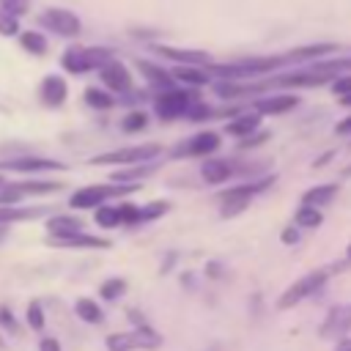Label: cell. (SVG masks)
I'll list each match as a JSON object with an SVG mask.
<instances>
[{
  "mask_svg": "<svg viewBox=\"0 0 351 351\" xmlns=\"http://www.w3.org/2000/svg\"><path fill=\"white\" fill-rule=\"evenodd\" d=\"M288 63H293L291 55H271V58H247V60H236V63L211 66V71L225 77V80H239V77H258V74L274 71V69L288 66Z\"/></svg>",
  "mask_w": 351,
  "mask_h": 351,
  "instance_id": "6da1fadb",
  "label": "cell"
},
{
  "mask_svg": "<svg viewBox=\"0 0 351 351\" xmlns=\"http://www.w3.org/2000/svg\"><path fill=\"white\" fill-rule=\"evenodd\" d=\"M132 192H137V184H132V181L90 184V186L77 189V192L69 197V206H71V208H96V206H101L107 197H123V195H132Z\"/></svg>",
  "mask_w": 351,
  "mask_h": 351,
  "instance_id": "7a4b0ae2",
  "label": "cell"
},
{
  "mask_svg": "<svg viewBox=\"0 0 351 351\" xmlns=\"http://www.w3.org/2000/svg\"><path fill=\"white\" fill-rule=\"evenodd\" d=\"M110 58H112V49L107 47H69L60 55V66L69 74H85V71H96Z\"/></svg>",
  "mask_w": 351,
  "mask_h": 351,
  "instance_id": "3957f363",
  "label": "cell"
},
{
  "mask_svg": "<svg viewBox=\"0 0 351 351\" xmlns=\"http://www.w3.org/2000/svg\"><path fill=\"white\" fill-rule=\"evenodd\" d=\"M162 154L159 143H143V145H129V148H115L99 156H90V165H143L151 162Z\"/></svg>",
  "mask_w": 351,
  "mask_h": 351,
  "instance_id": "277c9868",
  "label": "cell"
},
{
  "mask_svg": "<svg viewBox=\"0 0 351 351\" xmlns=\"http://www.w3.org/2000/svg\"><path fill=\"white\" fill-rule=\"evenodd\" d=\"M162 346V337L159 332H154L151 326H137V329H129V332H115L107 337V351H154Z\"/></svg>",
  "mask_w": 351,
  "mask_h": 351,
  "instance_id": "5b68a950",
  "label": "cell"
},
{
  "mask_svg": "<svg viewBox=\"0 0 351 351\" xmlns=\"http://www.w3.org/2000/svg\"><path fill=\"white\" fill-rule=\"evenodd\" d=\"M38 25L55 36H63V38H77L82 33V22L74 11L69 8H60V5H52V8H44L38 14Z\"/></svg>",
  "mask_w": 351,
  "mask_h": 351,
  "instance_id": "8992f818",
  "label": "cell"
},
{
  "mask_svg": "<svg viewBox=\"0 0 351 351\" xmlns=\"http://www.w3.org/2000/svg\"><path fill=\"white\" fill-rule=\"evenodd\" d=\"M329 277H332V274H329V269H315V271H310V274L299 277V280H296L293 285H288V291L277 299V307H280V310H288V307L299 304L302 299H307V296H313L318 288H324Z\"/></svg>",
  "mask_w": 351,
  "mask_h": 351,
  "instance_id": "52a82bcc",
  "label": "cell"
},
{
  "mask_svg": "<svg viewBox=\"0 0 351 351\" xmlns=\"http://www.w3.org/2000/svg\"><path fill=\"white\" fill-rule=\"evenodd\" d=\"M192 101H195V96H192L189 90H178V88L173 85V88H165V90L154 99V110H156V115H159L162 121H173V118L186 115V110L192 107Z\"/></svg>",
  "mask_w": 351,
  "mask_h": 351,
  "instance_id": "ba28073f",
  "label": "cell"
},
{
  "mask_svg": "<svg viewBox=\"0 0 351 351\" xmlns=\"http://www.w3.org/2000/svg\"><path fill=\"white\" fill-rule=\"evenodd\" d=\"M58 189H60L58 181H14V184H3L0 186V206L19 203L22 197L49 195V192H58Z\"/></svg>",
  "mask_w": 351,
  "mask_h": 351,
  "instance_id": "9c48e42d",
  "label": "cell"
},
{
  "mask_svg": "<svg viewBox=\"0 0 351 351\" xmlns=\"http://www.w3.org/2000/svg\"><path fill=\"white\" fill-rule=\"evenodd\" d=\"M0 170H11V173H52V170H66L63 162L58 159H47V156H14V159H0Z\"/></svg>",
  "mask_w": 351,
  "mask_h": 351,
  "instance_id": "30bf717a",
  "label": "cell"
},
{
  "mask_svg": "<svg viewBox=\"0 0 351 351\" xmlns=\"http://www.w3.org/2000/svg\"><path fill=\"white\" fill-rule=\"evenodd\" d=\"M96 71H99V77H101L107 90H112V93H129L132 90V74H129V69L118 58H110Z\"/></svg>",
  "mask_w": 351,
  "mask_h": 351,
  "instance_id": "8fae6325",
  "label": "cell"
},
{
  "mask_svg": "<svg viewBox=\"0 0 351 351\" xmlns=\"http://www.w3.org/2000/svg\"><path fill=\"white\" fill-rule=\"evenodd\" d=\"M219 148V134L217 132H197L195 137L184 140L178 148H173V156H206Z\"/></svg>",
  "mask_w": 351,
  "mask_h": 351,
  "instance_id": "7c38bea8",
  "label": "cell"
},
{
  "mask_svg": "<svg viewBox=\"0 0 351 351\" xmlns=\"http://www.w3.org/2000/svg\"><path fill=\"white\" fill-rule=\"evenodd\" d=\"M348 329H351V302L335 304L321 321V337H343L348 335Z\"/></svg>",
  "mask_w": 351,
  "mask_h": 351,
  "instance_id": "4fadbf2b",
  "label": "cell"
},
{
  "mask_svg": "<svg viewBox=\"0 0 351 351\" xmlns=\"http://www.w3.org/2000/svg\"><path fill=\"white\" fill-rule=\"evenodd\" d=\"M49 244H52V247H66V250H110V247H112V241H107V239H101V236L82 233V230L69 233V236H55Z\"/></svg>",
  "mask_w": 351,
  "mask_h": 351,
  "instance_id": "5bb4252c",
  "label": "cell"
},
{
  "mask_svg": "<svg viewBox=\"0 0 351 351\" xmlns=\"http://www.w3.org/2000/svg\"><path fill=\"white\" fill-rule=\"evenodd\" d=\"M66 96H69V85H66L63 77L47 74V77L41 80V85H38V99H41L44 107H60V104L66 101Z\"/></svg>",
  "mask_w": 351,
  "mask_h": 351,
  "instance_id": "9a60e30c",
  "label": "cell"
},
{
  "mask_svg": "<svg viewBox=\"0 0 351 351\" xmlns=\"http://www.w3.org/2000/svg\"><path fill=\"white\" fill-rule=\"evenodd\" d=\"M47 214H52V206H16V203L0 206V222L3 225L27 222V219H38V217H47Z\"/></svg>",
  "mask_w": 351,
  "mask_h": 351,
  "instance_id": "2e32d148",
  "label": "cell"
},
{
  "mask_svg": "<svg viewBox=\"0 0 351 351\" xmlns=\"http://www.w3.org/2000/svg\"><path fill=\"white\" fill-rule=\"evenodd\" d=\"M151 49L156 55L176 60V63H189V66H208L211 63L208 52H200V49H181V47H165V44H154Z\"/></svg>",
  "mask_w": 351,
  "mask_h": 351,
  "instance_id": "e0dca14e",
  "label": "cell"
},
{
  "mask_svg": "<svg viewBox=\"0 0 351 351\" xmlns=\"http://www.w3.org/2000/svg\"><path fill=\"white\" fill-rule=\"evenodd\" d=\"M299 104V96L293 93H280V96H266V99H258L255 101V112L261 115H280V112H288Z\"/></svg>",
  "mask_w": 351,
  "mask_h": 351,
  "instance_id": "ac0fdd59",
  "label": "cell"
},
{
  "mask_svg": "<svg viewBox=\"0 0 351 351\" xmlns=\"http://www.w3.org/2000/svg\"><path fill=\"white\" fill-rule=\"evenodd\" d=\"M233 173H236V167H233L228 159H208V162H203V167H200V176H203V181H208V184H222V181H228Z\"/></svg>",
  "mask_w": 351,
  "mask_h": 351,
  "instance_id": "d6986e66",
  "label": "cell"
},
{
  "mask_svg": "<svg viewBox=\"0 0 351 351\" xmlns=\"http://www.w3.org/2000/svg\"><path fill=\"white\" fill-rule=\"evenodd\" d=\"M137 69H140V74L151 82V85H156V88H173L176 85V77L170 74V71H165V69H159V66H154L151 60H137Z\"/></svg>",
  "mask_w": 351,
  "mask_h": 351,
  "instance_id": "ffe728a7",
  "label": "cell"
},
{
  "mask_svg": "<svg viewBox=\"0 0 351 351\" xmlns=\"http://www.w3.org/2000/svg\"><path fill=\"white\" fill-rule=\"evenodd\" d=\"M19 36V47L25 49V52H30V55H47V49H49V41H47V36L44 33H38V30H19L16 33Z\"/></svg>",
  "mask_w": 351,
  "mask_h": 351,
  "instance_id": "44dd1931",
  "label": "cell"
},
{
  "mask_svg": "<svg viewBox=\"0 0 351 351\" xmlns=\"http://www.w3.org/2000/svg\"><path fill=\"white\" fill-rule=\"evenodd\" d=\"M47 230L55 236H69V233H77L82 230V219L77 217H66V214H52V219H47Z\"/></svg>",
  "mask_w": 351,
  "mask_h": 351,
  "instance_id": "7402d4cb",
  "label": "cell"
},
{
  "mask_svg": "<svg viewBox=\"0 0 351 351\" xmlns=\"http://www.w3.org/2000/svg\"><path fill=\"white\" fill-rule=\"evenodd\" d=\"M335 195H337V184H318V186H313V189H307V192L302 195V203L318 208V206H326Z\"/></svg>",
  "mask_w": 351,
  "mask_h": 351,
  "instance_id": "603a6c76",
  "label": "cell"
},
{
  "mask_svg": "<svg viewBox=\"0 0 351 351\" xmlns=\"http://www.w3.org/2000/svg\"><path fill=\"white\" fill-rule=\"evenodd\" d=\"M258 123H261V112H247V115H239L236 121H230L228 132L233 137H247V134L258 132Z\"/></svg>",
  "mask_w": 351,
  "mask_h": 351,
  "instance_id": "cb8c5ba5",
  "label": "cell"
},
{
  "mask_svg": "<svg viewBox=\"0 0 351 351\" xmlns=\"http://www.w3.org/2000/svg\"><path fill=\"white\" fill-rule=\"evenodd\" d=\"M74 313H77L85 324H101V318H104L101 307H99L93 299H88V296H82V299L74 302Z\"/></svg>",
  "mask_w": 351,
  "mask_h": 351,
  "instance_id": "d4e9b609",
  "label": "cell"
},
{
  "mask_svg": "<svg viewBox=\"0 0 351 351\" xmlns=\"http://www.w3.org/2000/svg\"><path fill=\"white\" fill-rule=\"evenodd\" d=\"M170 74H173L176 80H181V82H189V85H206V82H208V74H206L203 69H197V66H189V63L176 66Z\"/></svg>",
  "mask_w": 351,
  "mask_h": 351,
  "instance_id": "484cf974",
  "label": "cell"
},
{
  "mask_svg": "<svg viewBox=\"0 0 351 351\" xmlns=\"http://www.w3.org/2000/svg\"><path fill=\"white\" fill-rule=\"evenodd\" d=\"M85 104L93 107V110H110L115 104L112 93L110 90H101V88H85Z\"/></svg>",
  "mask_w": 351,
  "mask_h": 351,
  "instance_id": "4316f807",
  "label": "cell"
},
{
  "mask_svg": "<svg viewBox=\"0 0 351 351\" xmlns=\"http://www.w3.org/2000/svg\"><path fill=\"white\" fill-rule=\"evenodd\" d=\"M321 211L315 208V206H307V203H302V208L293 214V225L296 228H318L321 225Z\"/></svg>",
  "mask_w": 351,
  "mask_h": 351,
  "instance_id": "83f0119b",
  "label": "cell"
},
{
  "mask_svg": "<svg viewBox=\"0 0 351 351\" xmlns=\"http://www.w3.org/2000/svg\"><path fill=\"white\" fill-rule=\"evenodd\" d=\"M99 293H101V299L115 302V299H121V296L126 293V280H121V277H110V280H104V282L99 285Z\"/></svg>",
  "mask_w": 351,
  "mask_h": 351,
  "instance_id": "f1b7e54d",
  "label": "cell"
},
{
  "mask_svg": "<svg viewBox=\"0 0 351 351\" xmlns=\"http://www.w3.org/2000/svg\"><path fill=\"white\" fill-rule=\"evenodd\" d=\"M96 225L99 228H115V225H121V219H118V208L115 206H96Z\"/></svg>",
  "mask_w": 351,
  "mask_h": 351,
  "instance_id": "f546056e",
  "label": "cell"
},
{
  "mask_svg": "<svg viewBox=\"0 0 351 351\" xmlns=\"http://www.w3.org/2000/svg\"><path fill=\"white\" fill-rule=\"evenodd\" d=\"M145 123H148V115H145L143 110H132V112L121 121V129H123V132H140V129H145Z\"/></svg>",
  "mask_w": 351,
  "mask_h": 351,
  "instance_id": "4dcf8cb0",
  "label": "cell"
},
{
  "mask_svg": "<svg viewBox=\"0 0 351 351\" xmlns=\"http://www.w3.org/2000/svg\"><path fill=\"white\" fill-rule=\"evenodd\" d=\"M22 27H19V16H14V14H8V11H3L0 8V36L3 38H11V36H16Z\"/></svg>",
  "mask_w": 351,
  "mask_h": 351,
  "instance_id": "1f68e13d",
  "label": "cell"
},
{
  "mask_svg": "<svg viewBox=\"0 0 351 351\" xmlns=\"http://www.w3.org/2000/svg\"><path fill=\"white\" fill-rule=\"evenodd\" d=\"M165 211H167V203H162V200L148 203V206H143V208L137 211V222H151V219H159Z\"/></svg>",
  "mask_w": 351,
  "mask_h": 351,
  "instance_id": "d6a6232c",
  "label": "cell"
},
{
  "mask_svg": "<svg viewBox=\"0 0 351 351\" xmlns=\"http://www.w3.org/2000/svg\"><path fill=\"white\" fill-rule=\"evenodd\" d=\"M154 170H156V165L132 167V170H118V173H112V181H134V178H140V176H148V173H154Z\"/></svg>",
  "mask_w": 351,
  "mask_h": 351,
  "instance_id": "836d02e7",
  "label": "cell"
},
{
  "mask_svg": "<svg viewBox=\"0 0 351 351\" xmlns=\"http://www.w3.org/2000/svg\"><path fill=\"white\" fill-rule=\"evenodd\" d=\"M30 5H33V0H0V8L14 16H25L30 11Z\"/></svg>",
  "mask_w": 351,
  "mask_h": 351,
  "instance_id": "e575fe53",
  "label": "cell"
},
{
  "mask_svg": "<svg viewBox=\"0 0 351 351\" xmlns=\"http://www.w3.org/2000/svg\"><path fill=\"white\" fill-rule=\"evenodd\" d=\"M27 324H30V329H36V332L44 329V310H41L38 302H30V307H27Z\"/></svg>",
  "mask_w": 351,
  "mask_h": 351,
  "instance_id": "d590c367",
  "label": "cell"
},
{
  "mask_svg": "<svg viewBox=\"0 0 351 351\" xmlns=\"http://www.w3.org/2000/svg\"><path fill=\"white\" fill-rule=\"evenodd\" d=\"M115 208H118V219H121V222H126V225L137 222L140 206H134V203H121V206H115Z\"/></svg>",
  "mask_w": 351,
  "mask_h": 351,
  "instance_id": "8d00e7d4",
  "label": "cell"
},
{
  "mask_svg": "<svg viewBox=\"0 0 351 351\" xmlns=\"http://www.w3.org/2000/svg\"><path fill=\"white\" fill-rule=\"evenodd\" d=\"M0 326L8 329V332H19V324H16V315L11 313V307H0Z\"/></svg>",
  "mask_w": 351,
  "mask_h": 351,
  "instance_id": "74e56055",
  "label": "cell"
},
{
  "mask_svg": "<svg viewBox=\"0 0 351 351\" xmlns=\"http://www.w3.org/2000/svg\"><path fill=\"white\" fill-rule=\"evenodd\" d=\"M332 90H335L337 96H346V93H351V77H340V80H332Z\"/></svg>",
  "mask_w": 351,
  "mask_h": 351,
  "instance_id": "f35d334b",
  "label": "cell"
},
{
  "mask_svg": "<svg viewBox=\"0 0 351 351\" xmlns=\"http://www.w3.org/2000/svg\"><path fill=\"white\" fill-rule=\"evenodd\" d=\"M282 241H285V244H296V241H299V228H296V225H293V228H285V230H282Z\"/></svg>",
  "mask_w": 351,
  "mask_h": 351,
  "instance_id": "ab89813d",
  "label": "cell"
},
{
  "mask_svg": "<svg viewBox=\"0 0 351 351\" xmlns=\"http://www.w3.org/2000/svg\"><path fill=\"white\" fill-rule=\"evenodd\" d=\"M38 351H60V343H58L55 337H44V340L38 343Z\"/></svg>",
  "mask_w": 351,
  "mask_h": 351,
  "instance_id": "60d3db41",
  "label": "cell"
},
{
  "mask_svg": "<svg viewBox=\"0 0 351 351\" xmlns=\"http://www.w3.org/2000/svg\"><path fill=\"white\" fill-rule=\"evenodd\" d=\"M335 132H337V134H351V115H348V118H343V121L335 126Z\"/></svg>",
  "mask_w": 351,
  "mask_h": 351,
  "instance_id": "b9f144b4",
  "label": "cell"
},
{
  "mask_svg": "<svg viewBox=\"0 0 351 351\" xmlns=\"http://www.w3.org/2000/svg\"><path fill=\"white\" fill-rule=\"evenodd\" d=\"M206 271H208V277H219V274H222V266H219V263H217V261H211V263H208V269H206Z\"/></svg>",
  "mask_w": 351,
  "mask_h": 351,
  "instance_id": "7bdbcfd3",
  "label": "cell"
},
{
  "mask_svg": "<svg viewBox=\"0 0 351 351\" xmlns=\"http://www.w3.org/2000/svg\"><path fill=\"white\" fill-rule=\"evenodd\" d=\"M335 351H351V337H348V335H343V337H340V343H337V348H335Z\"/></svg>",
  "mask_w": 351,
  "mask_h": 351,
  "instance_id": "ee69618b",
  "label": "cell"
},
{
  "mask_svg": "<svg viewBox=\"0 0 351 351\" xmlns=\"http://www.w3.org/2000/svg\"><path fill=\"white\" fill-rule=\"evenodd\" d=\"M332 156H335V154H332V151H326V154H324V156H321V159H315V165H318V167H321V165H326V162H329V159H332Z\"/></svg>",
  "mask_w": 351,
  "mask_h": 351,
  "instance_id": "f6af8a7d",
  "label": "cell"
},
{
  "mask_svg": "<svg viewBox=\"0 0 351 351\" xmlns=\"http://www.w3.org/2000/svg\"><path fill=\"white\" fill-rule=\"evenodd\" d=\"M5 236H8V225L0 222V241H5Z\"/></svg>",
  "mask_w": 351,
  "mask_h": 351,
  "instance_id": "bcb514c9",
  "label": "cell"
},
{
  "mask_svg": "<svg viewBox=\"0 0 351 351\" xmlns=\"http://www.w3.org/2000/svg\"><path fill=\"white\" fill-rule=\"evenodd\" d=\"M343 176H351V165H348V167H346V170H343Z\"/></svg>",
  "mask_w": 351,
  "mask_h": 351,
  "instance_id": "7dc6e473",
  "label": "cell"
},
{
  "mask_svg": "<svg viewBox=\"0 0 351 351\" xmlns=\"http://www.w3.org/2000/svg\"><path fill=\"white\" fill-rule=\"evenodd\" d=\"M206 351H222V348H219V346H211V348H206Z\"/></svg>",
  "mask_w": 351,
  "mask_h": 351,
  "instance_id": "c3c4849f",
  "label": "cell"
},
{
  "mask_svg": "<svg viewBox=\"0 0 351 351\" xmlns=\"http://www.w3.org/2000/svg\"><path fill=\"white\" fill-rule=\"evenodd\" d=\"M0 346H3V340H0Z\"/></svg>",
  "mask_w": 351,
  "mask_h": 351,
  "instance_id": "681fc988",
  "label": "cell"
}]
</instances>
